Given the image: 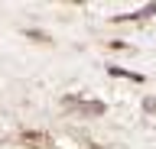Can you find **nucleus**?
Returning a JSON list of instances; mask_svg holds the SVG:
<instances>
[{
    "label": "nucleus",
    "mask_w": 156,
    "mask_h": 149,
    "mask_svg": "<svg viewBox=\"0 0 156 149\" xmlns=\"http://www.w3.org/2000/svg\"><path fill=\"white\" fill-rule=\"evenodd\" d=\"M65 107H75V110H81V113H88V117H101V113H104V104H98V100H75V97H68Z\"/></svg>",
    "instance_id": "obj_1"
},
{
    "label": "nucleus",
    "mask_w": 156,
    "mask_h": 149,
    "mask_svg": "<svg viewBox=\"0 0 156 149\" xmlns=\"http://www.w3.org/2000/svg\"><path fill=\"white\" fill-rule=\"evenodd\" d=\"M107 71H111L114 78H130V81H143V75H133V71H127V68H117V65H114V68H107Z\"/></svg>",
    "instance_id": "obj_2"
}]
</instances>
